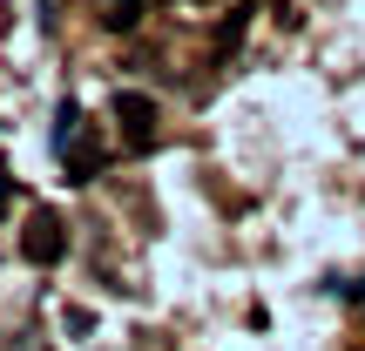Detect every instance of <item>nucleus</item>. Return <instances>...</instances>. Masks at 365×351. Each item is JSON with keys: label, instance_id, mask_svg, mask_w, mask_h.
I'll return each instance as SVG.
<instances>
[{"label": "nucleus", "instance_id": "nucleus-5", "mask_svg": "<svg viewBox=\"0 0 365 351\" xmlns=\"http://www.w3.org/2000/svg\"><path fill=\"white\" fill-rule=\"evenodd\" d=\"M7 182H14V176H7V162H0V209H7Z\"/></svg>", "mask_w": 365, "mask_h": 351}, {"label": "nucleus", "instance_id": "nucleus-1", "mask_svg": "<svg viewBox=\"0 0 365 351\" xmlns=\"http://www.w3.org/2000/svg\"><path fill=\"white\" fill-rule=\"evenodd\" d=\"M54 156L68 162V182H95L102 176V142L88 135V122H81V102H61L54 108Z\"/></svg>", "mask_w": 365, "mask_h": 351}, {"label": "nucleus", "instance_id": "nucleus-2", "mask_svg": "<svg viewBox=\"0 0 365 351\" xmlns=\"http://www.w3.org/2000/svg\"><path fill=\"white\" fill-rule=\"evenodd\" d=\"M21 257L34 263V271H54V263L68 257V230H61V216H54V209H34V216H27V230H21Z\"/></svg>", "mask_w": 365, "mask_h": 351}, {"label": "nucleus", "instance_id": "nucleus-4", "mask_svg": "<svg viewBox=\"0 0 365 351\" xmlns=\"http://www.w3.org/2000/svg\"><path fill=\"white\" fill-rule=\"evenodd\" d=\"M88 7H95V21L108 34H135L143 27V0H88Z\"/></svg>", "mask_w": 365, "mask_h": 351}, {"label": "nucleus", "instance_id": "nucleus-3", "mask_svg": "<svg viewBox=\"0 0 365 351\" xmlns=\"http://www.w3.org/2000/svg\"><path fill=\"white\" fill-rule=\"evenodd\" d=\"M115 122H122V142L143 156V149H156V102H149L143 88H122L115 95Z\"/></svg>", "mask_w": 365, "mask_h": 351}]
</instances>
